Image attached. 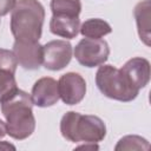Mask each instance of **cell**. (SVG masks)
Returning <instances> with one entry per match:
<instances>
[{
	"mask_svg": "<svg viewBox=\"0 0 151 151\" xmlns=\"http://www.w3.org/2000/svg\"><path fill=\"white\" fill-rule=\"evenodd\" d=\"M80 28V19L79 17L63 15V14H53L50 20V31L54 35L73 39L78 35Z\"/></svg>",
	"mask_w": 151,
	"mask_h": 151,
	"instance_id": "8fae6325",
	"label": "cell"
},
{
	"mask_svg": "<svg viewBox=\"0 0 151 151\" xmlns=\"http://www.w3.org/2000/svg\"><path fill=\"white\" fill-rule=\"evenodd\" d=\"M17 66H18V61H17L13 52L9 50L0 48V68L9 70L15 73Z\"/></svg>",
	"mask_w": 151,
	"mask_h": 151,
	"instance_id": "e0dca14e",
	"label": "cell"
},
{
	"mask_svg": "<svg viewBox=\"0 0 151 151\" xmlns=\"http://www.w3.org/2000/svg\"><path fill=\"white\" fill-rule=\"evenodd\" d=\"M73 54L72 45L66 40H51L42 45V65L46 70L59 71L66 67Z\"/></svg>",
	"mask_w": 151,
	"mask_h": 151,
	"instance_id": "8992f818",
	"label": "cell"
},
{
	"mask_svg": "<svg viewBox=\"0 0 151 151\" xmlns=\"http://www.w3.org/2000/svg\"><path fill=\"white\" fill-rule=\"evenodd\" d=\"M0 107L6 119V132L9 137L24 140L34 132L35 118L31 94L19 88L7 99L0 101Z\"/></svg>",
	"mask_w": 151,
	"mask_h": 151,
	"instance_id": "6da1fadb",
	"label": "cell"
},
{
	"mask_svg": "<svg viewBox=\"0 0 151 151\" xmlns=\"http://www.w3.org/2000/svg\"><path fill=\"white\" fill-rule=\"evenodd\" d=\"M96 85L105 97L124 103L132 101L139 93L122 70L112 65L99 66L96 73Z\"/></svg>",
	"mask_w": 151,
	"mask_h": 151,
	"instance_id": "277c9868",
	"label": "cell"
},
{
	"mask_svg": "<svg viewBox=\"0 0 151 151\" xmlns=\"http://www.w3.org/2000/svg\"><path fill=\"white\" fill-rule=\"evenodd\" d=\"M112 28L110 24L99 18H92L85 20L79 28V33L85 38L91 39H101L103 37L110 34Z\"/></svg>",
	"mask_w": 151,
	"mask_h": 151,
	"instance_id": "4fadbf2b",
	"label": "cell"
},
{
	"mask_svg": "<svg viewBox=\"0 0 151 151\" xmlns=\"http://www.w3.org/2000/svg\"><path fill=\"white\" fill-rule=\"evenodd\" d=\"M14 72L5 68H0V101L7 99L15 91L19 90Z\"/></svg>",
	"mask_w": 151,
	"mask_h": 151,
	"instance_id": "9a60e30c",
	"label": "cell"
},
{
	"mask_svg": "<svg viewBox=\"0 0 151 151\" xmlns=\"http://www.w3.org/2000/svg\"><path fill=\"white\" fill-rule=\"evenodd\" d=\"M61 136L72 143H99L106 136V125L97 116L66 112L60 120Z\"/></svg>",
	"mask_w": 151,
	"mask_h": 151,
	"instance_id": "3957f363",
	"label": "cell"
},
{
	"mask_svg": "<svg viewBox=\"0 0 151 151\" xmlns=\"http://www.w3.org/2000/svg\"><path fill=\"white\" fill-rule=\"evenodd\" d=\"M73 54L77 61L85 67H97L103 65L109 55V44L103 39H81L73 50Z\"/></svg>",
	"mask_w": 151,
	"mask_h": 151,
	"instance_id": "5b68a950",
	"label": "cell"
},
{
	"mask_svg": "<svg viewBox=\"0 0 151 151\" xmlns=\"http://www.w3.org/2000/svg\"><path fill=\"white\" fill-rule=\"evenodd\" d=\"M17 4V0H0V17L12 12Z\"/></svg>",
	"mask_w": 151,
	"mask_h": 151,
	"instance_id": "ac0fdd59",
	"label": "cell"
},
{
	"mask_svg": "<svg viewBox=\"0 0 151 151\" xmlns=\"http://www.w3.org/2000/svg\"><path fill=\"white\" fill-rule=\"evenodd\" d=\"M0 150H15V146L6 140L0 142Z\"/></svg>",
	"mask_w": 151,
	"mask_h": 151,
	"instance_id": "ffe728a7",
	"label": "cell"
},
{
	"mask_svg": "<svg viewBox=\"0 0 151 151\" xmlns=\"http://www.w3.org/2000/svg\"><path fill=\"white\" fill-rule=\"evenodd\" d=\"M33 105L38 107H50L58 103L60 99L58 81L51 77H42L38 79L31 92Z\"/></svg>",
	"mask_w": 151,
	"mask_h": 151,
	"instance_id": "9c48e42d",
	"label": "cell"
},
{
	"mask_svg": "<svg viewBox=\"0 0 151 151\" xmlns=\"http://www.w3.org/2000/svg\"><path fill=\"white\" fill-rule=\"evenodd\" d=\"M150 0H143L138 2L133 9V15L137 24V31L140 40L150 46Z\"/></svg>",
	"mask_w": 151,
	"mask_h": 151,
	"instance_id": "7c38bea8",
	"label": "cell"
},
{
	"mask_svg": "<svg viewBox=\"0 0 151 151\" xmlns=\"http://www.w3.org/2000/svg\"><path fill=\"white\" fill-rule=\"evenodd\" d=\"M76 149H78V150H98L99 146L97 145V143H83L81 145L76 146Z\"/></svg>",
	"mask_w": 151,
	"mask_h": 151,
	"instance_id": "d6986e66",
	"label": "cell"
},
{
	"mask_svg": "<svg viewBox=\"0 0 151 151\" xmlns=\"http://www.w3.org/2000/svg\"><path fill=\"white\" fill-rule=\"evenodd\" d=\"M50 7L52 14L79 17L81 12L80 0H51Z\"/></svg>",
	"mask_w": 151,
	"mask_h": 151,
	"instance_id": "5bb4252c",
	"label": "cell"
},
{
	"mask_svg": "<svg viewBox=\"0 0 151 151\" xmlns=\"http://www.w3.org/2000/svg\"><path fill=\"white\" fill-rule=\"evenodd\" d=\"M150 144L149 142L137 134H129L120 138L114 146L116 151L119 150H149Z\"/></svg>",
	"mask_w": 151,
	"mask_h": 151,
	"instance_id": "2e32d148",
	"label": "cell"
},
{
	"mask_svg": "<svg viewBox=\"0 0 151 151\" xmlns=\"http://www.w3.org/2000/svg\"><path fill=\"white\" fill-rule=\"evenodd\" d=\"M6 134H7V132H6V124L0 119V139L4 138Z\"/></svg>",
	"mask_w": 151,
	"mask_h": 151,
	"instance_id": "44dd1931",
	"label": "cell"
},
{
	"mask_svg": "<svg viewBox=\"0 0 151 151\" xmlns=\"http://www.w3.org/2000/svg\"><path fill=\"white\" fill-rule=\"evenodd\" d=\"M12 52L18 64L25 70H38L42 64V45L39 41L14 40Z\"/></svg>",
	"mask_w": 151,
	"mask_h": 151,
	"instance_id": "ba28073f",
	"label": "cell"
},
{
	"mask_svg": "<svg viewBox=\"0 0 151 151\" xmlns=\"http://www.w3.org/2000/svg\"><path fill=\"white\" fill-rule=\"evenodd\" d=\"M45 8L38 0L17 1L11 14V32L18 41H39Z\"/></svg>",
	"mask_w": 151,
	"mask_h": 151,
	"instance_id": "7a4b0ae2",
	"label": "cell"
},
{
	"mask_svg": "<svg viewBox=\"0 0 151 151\" xmlns=\"http://www.w3.org/2000/svg\"><path fill=\"white\" fill-rule=\"evenodd\" d=\"M120 70L130 80V83L139 91L144 88L150 81V63L145 58H131L123 65Z\"/></svg>",
	"mask_w": 151,
	"mask_h": 151,
	"instance_id": "30bf717a",
	"label": "cell"
},
{
	"mask_svg": "<svg viewBox=\"0 0 151 151\" xmlns=\"http://www.w3.org/2000/svg\"><path fill=\"white\" fill-rule=\"evenodd\" d=\"M59 97L66 105L79 104L86 94V81L76 72H67L58 80Z\"/></svg>",
	"mask_w": 151,
	"mask_h": 151,
	"instance_id": "52a82bcc",
	"label": "cell"
}]
</instances>
